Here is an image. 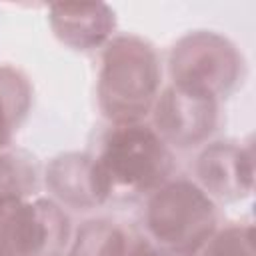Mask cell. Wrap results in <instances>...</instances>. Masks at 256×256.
<instances>
[{
	"label": "cell",
	"instance_id": "52a82bcc",
	"mask_svg": "<svg viewBox=\"0 0 256 256\" xmlns=\"http://www.w3.org/2000/svg\"><path fill=\"white\" fill-rule=\"evenodd\" d=\"M2 210H4V202H2V196H0V214H2Z\"/></svg>",
	"mask_w": 256,
	"mask_h": 256
},
{
	"label": "cell",
	"instance_id": "6da1fadb",
	"mask_svg": "<svg viewBox=\"0 0 256 256\" xmlns=\"http://www.w3.org/2000/svg\"><path fill=\"white\" fill-rule=\"evenodd\" d=\"M168 154L150 130L132 126L118 130L106 146L102 162L94 168V190L106 192L110 182L150 186L168 170Z\"/></svg>",
	"mask_w": 256,
	"mask_h": 256
},
{
	"label": "cell",
	"instance_id": "7a4b0ae2",
	"mask_svg": "<svg viewBox=\"0 0 256 256\" xmlns=\"http://www.w3.org/2000/svg\"><path fill=\"white\" fill-rule=\"evenodd\" d=\"M156 88V64L150 50L138 42L120 40L106 56L104 100L110 114L136 116L146 108Z\"/></svg>",
	"mask_w": 256,
	"mask_h": 256
},
{
	"label": "cell",
	"instance_id": "277c9868",
	"mask_svg": "<svg viewBox=\"0 0 256 256\" xmlns=\"http://www.w3.org/2000/svg\"><path fill=\"white\" fill-rule=\"evenodd\" d=\"M74 256H124V238L110 226H88L78 238Z\"/></svg>",
	"mask_w": 256,
	"mask_h": 256
},
{
	"label": "cell",
	"instance_id": "8992f818",
	"mask_svg": "<svg viewBox=\"0 0 256 256\" xmlns=\"http://www.w3.org/2000/svg\"><path fill=\"white\" fill-rule=\"evenodd\" d=\"M8 136V122H6V114H4V104H2V98H0V146L4 144Z\"/></svg>",
	"mask_w": 256,
	"mask_h": 256
},
{
	"label": "cell",
	"instance_id": "5b68a950",
	"mask_svg": "<svg viewBox=\"0 0 256 256\" xmlns=\"http://www.w3.org/2000/svg\"><path fill=\"white\" fill-rule=\"evenodd\" d=\"M252 234L250 230H230L218 238L212 246L210 256H252Z\"/></svg>",
	"mask_w": 256,
	"mask_h": 256
},
{
	"label": "cell",
	"instance_id": "3957f363",
	"mask_svg": "<svg viewBox=\"0 0 256 256\" xmlns=\"http://www.w3.org/2000/svg\"><path fill=\"white\" fill-rule=\"evenodd\" d=\"M152 232L176 248H194L210 232L214 214L208 198L190 184H174L162 190L150 204Z\"/></svg>",
	"mask_w": 256,
	"mask_h": 256
}]
</instances>
